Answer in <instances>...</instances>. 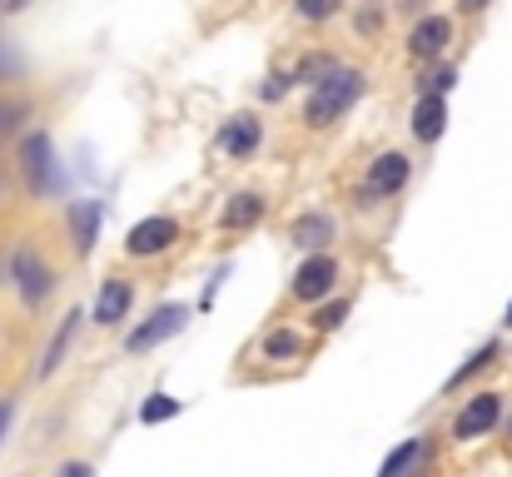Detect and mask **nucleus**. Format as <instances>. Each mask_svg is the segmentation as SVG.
Here are the masks:
<instances>
[{
	"label": "nucleus",
	"instance_id": "f257e3e1",
	"mask_svg": "<svg viewBox=\"0 0 512 477\" xmlns=\"http://www.w3.org/2000/svg\"><path fill=\"white\" fill-rule=\"evenodd\" d=\"M0 284L15 289V299H20L25 314H40V309L60 294V269L50 264V254L40 249L35 234H20V239L5 249V259H0Z\"/></svg>",
	"mask_w": 512,
	"mask_h": 477
},
{
	"label": "nucleus",
	"instance_id": "f03ea898",
	"mask_svg": "<svg viewBox=\"0 0 512 477\" xmlns=\"http://www.w3.org/2000/svg\"><path fill=\"white\" fill-rule=\"evenodd\" d=\"M10 174H15V184H20L35 204L60 199V194L70 189V169H65V159L55 150V135H50L45 125H30V130L15 140V164H10Z\"/></svg>",
	"mask_w": 512,
	"mask_h": 477
},
{
	"label": "nucleus",
	"instance_id": "7ed1b4c3",
	"mask_svg": "<svg viewBox=\"0 0 512 477\" xmlns=\"http://www.w3.org/2000/svg\"><path fill=\"white\" fill-rule=\"evenodd\" d=\"M363 95H368V70L363 65H334L314 90H304V130L329 135L334 125H343L358 110Z\"/></svg>",
	"mask_w": 512,
	"mask_h": 477
},
{
	"label": "nucleus",
	"instance_id": "20e7f679",
	"mask_svg": "<svg viewBox=\"0 0 512 477\" xmlns=\"http://www.w3.org/2000/svg\"><path fill=\"white\" fill-rule=\"evenodd\" d=\"M503 413H508V393H498V388H478V393H473V398H463V408L453 413L448 438H453V443L493 438V433L503 428Z\"/></svg>",
	"mask_w": 512,
	"mask_h": 477
},
{
	"label": "nucleus",
	"instance_id": "39448f33",
	"mask_svg": "<svg viewBox=\"0 0 512 477\" xmlns=\"http://www.w3.org/2000/svg\"><path fill=\"white\" fill-rule=\"evenodd\" d=\"M339 279H343L339 254H304L299 269L289 274V299L299 309H314V304H324V299L339 294Z\"/></svg>",
	"mask_w": 512,
	"mask_h": 477
},
{
	"label": "nucleus",
	"instance_id": "423d86ee",
	"mask_svg": "<svg viewBox=\"0 0 512 477\" xmlns=\"http://www.w3.org/2000/svg\"><path fill=\"white\" fill-rule=\"evenodd\" d=\"M453 40H458V20H453V15H443V10H428V15L408 20V40H403V50H408V60H413V65H423V70H428V65L448 60Z\"/></svg>",
	"mask_w": 512,
	"mask_h": 477
},
{
	"label": "nucleus",
	"instance_id": "0eeeda50",
	"mask_svg": "<svg viewBox=\"0 0 512 477\" xmlns=\"http://www.w3.org/2000/svg\"><path fill=\"white\" fill-rule=\"evenodd\" d=\"M189 318H194V309H189L184 299H165L155 314L140 318V323L125 333V353H130V358H145V353H155L160 343H170V338H179V333L189 328Z\"/></svg>",
	"mask_w": 512,
	"mask_h": 477
},
{
	"label": "nucleus",
	"instance_id": "6e6552de",
	"mask_svg": "<svg viewBox=\"0 0 512 477\" xmlns=\"http://www.w3.org/2000/svg\"><path fill=\"white\" fill-rule=\"evenodd\" d=\"M184 244V224L174 219V214H145V219H135L130 229H125V259H165L170 249Z\"/></svg>",
	"mask_w": 512,
	"mask_h": 477
},
{
	"label": "nucleus",
	"instance_id": "1a4fd4ad",
	"mask_svg": "<svg viewBox=\"0 0 512 477\" xmlns=\"http://www.w3.org/2000/svg\"><path fill=\"white\" fill-rule=\"evenodd\" d=\"M373 199H398L408 184H413V159L403 155V150H378V155L368 159V169H363V179H358Z\"/></svg>",
	"mask_w": 512,
	"mask_h": 477
},
{
	"label": "nucleus",
	"instance_id": "9d476101",
	"mask_svg": "<svg viewBox=\"0 0 512 477\" xmlns=\"http://www.w3.org/2000/svg\"><path fill=\"white\" fill-rule=\"evenodd\" d=\"M334 239H339V214L334 209L309 204L304 214L289 219V244L299 254H334Z\"/></svg>",
	"mask_w": 512,
	"mask_h": 477
},
{
	"label": "nucleus",
	"instance_id": "9b49d317",
	"mask_svg": "<svg viewBox=\"0 0 512 477\" xmlns=\"http://www.w3.org/2000/svg\"><path fill=\"white\" fill-rule=\"evenodd\" d=\"M100 229H105V199H65V234H70V249L75 259H90L95 244H100Z\"/></svg>",
	"mask_w": 512,
	"mask_h": 477
},
{
	"label": "nucleus",
	"instance_id": "f8f14e48",
	"mask_svg": "<svg viewBox=\"0 0 512 477\" xmlns=\"http://www.w3.org/2000/svg\"><path fill=\"white\" fill-rule=\"evenodd\" d=\"M259 145H264V120H259L254 110H234V115L219 125V135H214V150L224 159H254Z\"/></svg>",
	"mask_w": 512,
	"mask_h": 477
},
{
	"label": "nucleus",
	"instance_id": "ddd939ff",
	"mask_svg": "<svg viewBox=\"0 0 512 477\" xmlns=\"http://www.w3.org/2000/svg\"><path fill=\"white\" fill-rule=\"evenodd\" d=\"M130 309H135V284H130L125 274H105L85 318H90L95 328H120V323L130 318Z\"/></svg>",
	"mask_w": 512,
	"mask_h": 477
},
{
	"label": "nucleus",
	"instance_id": "4468645a",
	"mask_svg": "<svg viewBox=\"0 0 512 477\" xmlns=\"http://www.w3.org/2000/svg\"><path fill=\"white\" fill-rule=\"evenodd\" d=\"M269 219V194L264 189H234L224 204H219V234H249Z\"/></svg>",
	"mask_w": 512,
	"mask_h": 477
},
{
	"label": "nucleus",
	"instance_id": "2eb2a0df",
	"mask_svg": "<svg viewBox=\"0 0 512 477\" xmlns=\"http://www.w3.org/2000/svg\"><path fill=\"white\" fill-rule=\"evenodd\" d=\"M80 323H85V309H65V318L55 323V333H50L40 363H35V378H40V383H50V378L65 368V358H70V348H75V338H80Z\"/></svg>",
	"mask_w": 512,
	"mask_h": 477
},
{
	"label": "nucleus",
	"instance_id": "dca6fc26",
	"mask_svg": "<svg viewBox=\"0 0 512 477\" xmlns=\"http://www.w3.org/2000/svg\"><path fill=\"white\" fill-rule=\"evenodd\" d=\"M408 135H413V145L433 150V145L448 135V100H438V95H413V110H408Z\"/></svg>",
	"mask_w": 512,
	"mask_h": 477
},
{
	"label": "nucleus",
	"instance_id": "f3484780",
	"mask_svg": "<svg viewBox=\"0 0 512 477\" xmlns=\"http://www.w3.org/2000/svg\"><path fill=\"white\" fill-rule=\"evenodd\" d=\"M428 458H433V438L428 433H413V438H403L378 463V477H418V468H428Z\"/></svg>",
	"mask_w": 512,
	"mask_h": 477
},
{
	"label": "nucleus",
	"instance_id": "a211bd4d",
	"mask_svg": "<svg viewBox=\"0 0 512 477\" xmlns=\"http://www.w3.org/2000/svg\"><path fill=\"white\" fill-rule=\"evenodd\" d=\"M309 353H314V343L304 328H269L259 338V358H269V363H304Z\"/></svg>",
	"mask_w": 512,
	"mask_h": 477
},
{
	"label": "nucleus",
	"instance_id": "6ab92c4d",
	"mask_svg": "<svg viewBox=\"0 0 512 477\" xmlns=\"http://www.w3.org/2000/svg\"><path fill=\"white\" fill-rule=\"evenodd\" d=\"M498 363H503V338H488V343H483V348H478L468 363H458V368L448 373V383H443V398H458V393H463L473 378H483V373H488V368H498Z\"/></svg>",
	"mask_w": 512,
	"mask_h": 477
},
{
	"label": "nucleus",
	"instance_id": "aec40b11",
	"mask_svg": "<svg viewBox=\"0 0 512 477\" xmlns=\"http://www.w3.org/2000/svg\"><path fill=\"white\" fill-rule=\"evenodd\" d=\"M30 120H35V100L20 90H0V150L15 145L30 130Z\"/></svg>",
	"mask_w": 512,
	"mask_h": 477
},
{
	"label": "nucleus",
	"instance_id": "412c9836",
	"mask_svg": "<svg viewBox=\"0 0 512 477\" xmlns=\"http://www.w3.org/2000/svg\"><path fill=\"white\" fill-rule=\"evenodd\" d=\"M334 65H343V55H334V50H304V55L284 70V75H289V90H314Z\"/></svg>",
	"mask_w": 512,
	"mask_h": 477
},
{
	"label": "nucleus",
	"instance_id": "4be33fe9",
	"mask_svg": "<svg viewBox=\"0 0 512 477\" xmlns=\"http://www.w3.org/2000/svg\"><path fill=\"white\" fill-rule=\"evenodd\" d=\"M388 20H393V10H388V0H353L348 5V25H353V35L358 40H383V30H388Z\"/></svg>",
	"mask_w": 512,
	"mask_h": 477
},
{
	"label": "nucleus",
	"instance_id": "5701e85b",
	"mask_svg": "<svg viewBox=\"0 0 512 477\" xmlns=\"http://www.w3.org/2000/svg\"><path fill=\"white\" fill-rule=\"evenodd\" d=\"M348 314H353V299H348V294H334V299H324V304L309 309V333L329 338V333H339L343 323H348Z\"/></svg>",
	"mask_w": 512,
	"mask_h": 477
},
{
	"label": "nucleus",
	"instance_id": "b1692460",
	"mask_svg": "<svg viewBox=\"0 0 512 477\" xmlns=\"http://www.w3.org/2000/svg\"><path fill=\"white\" fill-rule=\"evenodd\" d=\"M458 60H438V65H428L423 75H418V95H438V100H448L453 90H458Z\"/></svg>",
	"mask_w": 512,
	"mask_h": 477
},
{
	"label": "nucleus",
	"instance_id": "393cba45",
	"mask_svg": "<svg viewBox=\"0 0 512 477\" xmlns=\"http://www.w3.org/2000/svg\"><path fill=\"white\" fill-rule=\"evenodd\" d=\"M25 70H30V60H25V50L5 35V25H0V90H20V80H25Z\"/></svg>",
	"mask_w": 512,
	"mask_h": 477
},
{
	"label": "nucleus",
	"instance_id": "a878e982",
	"mask_svg": "<svg viewBox=\"0 0 512 477\" xmlns=\"http://www.w3.org/2000/svg\"><path fill=\"white\" fill-rule=\"evenodd\" d=\"M179 413H184V403H179L174 393H165V388H160V393H150V398H145V403L135 408L140 428H160V423H174Z\"/></svg>",
	"mask_w": 512,
	"mask_h": 477
},
{
	"label": "nucleus",
	"instance_id": "bb28decb",
	"mask_svg": "<svg viewBox=\"0 0 512 477\" xmlns=\"http://www.w3.org/2000/svg\"><path fill=\"white\" fill-rule=\"evenodd\" d=\"M343 10H348V0H294V20H304V25H329Z\"/></svg>",
	"mask_w": 512,
	"mask_h": 477
},
{
	"label": "nucleus",
	"instance_id": "cd10ccee",
	"mask_svg": "<svg viewBox=\"0 0 512 477\" xmlns=\"http://www.w3.org/2000/svg\"><path fill=\"white\" fill-rule=\"evenodd\" d=\"M254 95H259L264 105H279V100L289 95V75H284V70H269V75L254 85Z\"/></svg>",
	"mask_w": 512,
	"mask_h": 477
},
{
	"label": "nucleus",
	"instance_id": "c85d7f7f",
	"mask_svg": "<svg viewBox=\"0 0 512 477\" xmlns=\"http://www.w3.org/2000/svg\"><path fill=\"white\" fill-rule=\"evenodd\" d=\"M493 10V0H453V20H483Z\"/></svg>",
	"mask_w": 512,
	"mask_h": 477
},
{
	"label": "nucleus",
	"instance_id": "c756f323",
	"mask_svg": "<svg viewBox=\"0 0 512 477\" xmlns=\"http://www.w3.org/2000/svg\"><path fill=\"white\" fill-rule=\"evenodd\" d=\"M229 269H234V264H219V269H214V274H209V284H204V299H199V304H204V309H209V304H214V294H219V284H224V279H229Z\"/></svg>",
	"mask_w": 512,
	"mask_h": 477
},
{
	"label": "nucleus",
	"instance_id": "7c9ffc66",
	"mask_svg": "<svg viewBox=\"0 0 512 477\" xmlns=\"http://www.w3.org/2000/svg\"><path fill=\"white\" fill-rule=\"evenodd\" d=\"M15 398H0V448H5V438H10V428H15Z\"/></svg>",
	"mask_w": 512,
	"mask_h": 477
},
{
	"label": "nucleus",
	"instance_id": "2f4dec72",
	"mask_svg": "<svg viewBox=\"0 0 512 477\" xmlns=\"http://www.w3.org/2000/svg\"><path fill=\"white\" fill-rule=\"evenodd\" d=\"M55 477H95V463H85V458H70V463H60Z\"/></svg>",
	"mask_w": 512,
	"mask_h": 477
},
{
	"label": "nucleus",
	"instance_id": "473e14b6",
	"mask_svg": "<svg viewBox=\"0 0 512 477\" xmlns=\"http://www.w3.org/2000/svg\"><path fill=\"white\" fill-rule=\"evenodd\" d=\"M388 10H403L408 20H418V15H428V0H393Z\"/></svg>",
	"mask_w": 512,
	"mask_h": 477
},
{
	"label": "nucleus",
	"instance_id": "72a5a7b5",
	"mask_svg": "<svg viewBox=\"0 0 512 477\" xmlns=\"http://www.w3.org/2000/svg\"><path fill=\"white\" fill-rule=\"evenodd\" d=\"M35 0H0V20H15V15H25Z\"/></svg>",
	"mask_w": 512,
	"mask_h": 477
},
{
	"label": "nucleus",
	"instance_id": "f704fd0d",
	"mask_svg": "<svg viewBox=\"0 0 512 477\" xmlns=\"http://www.w3.org/2000/svg\"><path fill=\"white\" fill-rule=\"evenodd\" d=\"M503 328H512V299H508V309H503Z\"/></svg>",
	"mask_w": 512,
	"mask_h": 477
},
{
	"label": "nucleus",
	"instance_id": "c9c22d12",
	"mask_svg": "<svg viewBox=\"0 0 512 477\" xmlns=\"http://www.w3.org/2000/svg\"><path fill=\"white\" fill-rule=\"evenodd\" d=\"M503 423H508V438H512V398H508V413H503Z\"/></svg>",
	"mask_w": 512,
	"mask_h": 477
},
{
	"label": "nucleus",
	"instance_id": "e433bc0d",
	"mask_svg": "<svg viewBox=\"0 0 512 477\" xmlns=\"http://www.w3.org/2000/svg\"><path fill=\"white\" fill-rule=\"evenodd\" d=\"M508 358H512V348H508Z\"/></svg>",
	"mask_w": 512,
	"mask_h": 477
}]
</instances>
